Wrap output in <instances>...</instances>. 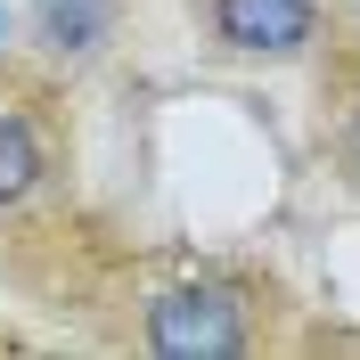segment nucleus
I'll return each instance as SVG.
<instances>
[{"mask_svg": "<svg viewBox=\"0 0 360 360\" xmlns=\"http://www.w3.org/2000/svg\"><path fill=\"white\" fill-rule=\"evenodd\" d=\"M148 344L164 360H229L246 352V303L229 287H172L148 303Z\"/></svg>", "mask_w": 360, "mask_h": 360, "instance_id": "1", "label": "nucleus"}, {"mask_svg": "<svg viewBox=\"0 0 360 360\" xmlns=\"http://www.w3.org/2000/svg\"><path fill=\"white\" fill-rule=\"evenodd\" d=\"M213 25L246 58H295V49L311 41V0H221Z\"/></svg>", "mask_w": 360, "mask_h": 360, "instance_id": "2", "label": "nucleus"}, {"mask_svg": "<svg viewBox=\"0 0 360 360\" xmlns=\"http://www.w3.org/2000/svg\"><path fill=\"white\" fill-rule=\"evenodd\" d=\"M33 25H41V49L90 58V49L115 33V0H33Z\"/></svg>", "mask_w": 360, "mask_h": 360, "instance_id": "3", "label": "nucleus"}, {"mask_svg": "<svg viewBox=\"0 0 360 360\" xmlns=\"http://www.w3.org/2000/svg\"><path fill=\"white\" fill-rule=\"evenodd\" d=\"M33 180H41V148H33V131L17 115H0V205H17Z\"/></svg>", "mask_w": 360, "mask_h": 360, "instance_id": "4", "label": "nucleus"}, {"mask_svg": "<svg viewBox=\"0 0 360 360\" xmlns=\"http://www.w3.org/2000/svg\"><path fill=\"white\" fill-rule=\"evenodd\" d=\"M352 172H360V115H352Z\"/></svg>", "mask_w": 360, "mask_h": 360, "instance_id": "5", "label": "nucleus"}, {"mask_svg": "<svg viewBox=\"0 0 360 360\" xmlns=\"http://www.w3.org/2000/svg\"><path fill=\"white\" fill-rule=\"evenodd\" d=\"M0 33H8V8H0Z\"/></svg>", "mask_w": 360, "mask_h": 360, "instance_id": "6", "label": "nucleus"}]
</instances>
